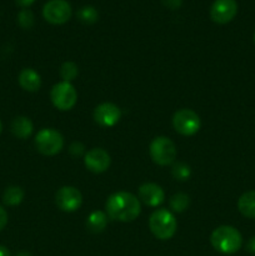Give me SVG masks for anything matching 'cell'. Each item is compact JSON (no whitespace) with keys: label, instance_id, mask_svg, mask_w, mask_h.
Instances as JSON below:
<instances>
[{"label":"cell","instance_id":"cell-1","mask_svg":"<svg viewBox=\"0 0 255 256\" xmlns=\"http://www.w3.org/2000/svg\"><path fill=\"white\" fill-rule=\"evenodd\" d=\"M105 209L110 219L122 222H134L142 212L140 200L128 192H119L110 195L105 204Z\"/></svg>","mask_w":255,"mask_h":256},{"label":"cell","instance_id":"cell-2","mask_svg":"<svg viewBox=\"0 0 255 256\" xmlns=\"http://www.w3.org/2000/svg\"><path fill=\"white\" fill-rule=\"evenodd\" d=\"M210 242L216 252L225 255L235 254L242 248V238L239 230L230 225H222L212 232Z\"/></svg>","mask_w":255,"mask_h":256},{"label":"cell","instance_id":"cell-3","mask_svg":"<svg viewBox=\"0 0 255 256\" xmlns=\"http://www.w3.org/2000/svg\"><path fill=\"white\" fill-rule=\"evenodd\" d=\"M150 232L160 240L172 239L178 229V222L174 214L168 209H158L150 215Z\"/></svg>","mask_w":255,"mask_h":256},{"label":"cell","instance_id":"cell-4","mask_svg":"<svg viewBox=\"0 0 255 256\" xmlns=\"http://www.w3.org/2000/svg\"><path fill=\"white\" fill-rule=\"evenodd\" d=\"M35 148L38 152L46 156H52L62 152L64 148V138L58 130L45 128L35 135Z\"/></svg>","mask_w":255,"mask_h":256},{"label":"cell","instance_id":"cell-5","mask_svg":"<svg viewBox=\"0 0 255 256\" xmlns=\"http://www.w3.org/2000/svg\"><path fill=\"white\" fill-rule=\"evenodd\" d=\"M149 154L152 162L162 166L172 164L176 158V146L166 136H158L152 142L149 148Z\"/></svg>","mask_w":255,"mask_h":256},{"label":"cell","instance_id":"cell-6","mask_svg":"<svg viewBox=\"0 0 255 256\" xmlns=\"http://www.w3.org/2000/svg\"><path fill=\"white\" fill-rule=\"evenodd\" d=\"M50 99L54 106L62 112L72 109L78 102V92L70 82H62L52 86Z\"/></svg>","mask_w":255,"mask_h":256},{"label":"cell","instance_id":"cell-7","mask_svg":"<svg viewBox=\"0 0 255 256\" xmlns=\"http://www.w3.org/2000/svg\"><path fill=\"white\" fill-rule=\"evenodd\" d=\"M199 115L192 109H180L172 116V126L184 136H192L200 130Z\"/></svg>","mask_w":255,"mask_h":256},{"label":"cell","instance_id":"cell-8","mask_svg":"<svg viewBox=\"0 0 255 256\" xmlns=\"http://www.w3.org/2000/svg\"><path fill=\"white\" fill-rule=\"evenodd\" d=\"M72 14V6L66 0H49L42 8V16L52 25L65 24Z\"/></svg>","mask_w":255,"mask_h":256},{"label":"cell","instance_id":"cell-9","mask_svg":"<svg viewBox=\"0 0 255 256\" xmlns=\"http://www.w3.org/2000/svg\"><path fill=\"white\" fill-rule=\"evenodd\" d=\"M55 202H56V206L59 208L62 212H76L82 204V195L76 188L62 186L56 192V195H55Z\"/></svg>","mask_w":255,"mask_h":256},{"label":"cell","instance_id":"cell-10","mask_svg":"<svg viewBox=\"0 0 255 256\" xmlns=\"http://www.w3.org/2000/svg\"><path fill=\"white\" fill-rule=\"evenodd\" d=\"M238 14V4L235 0H215L210 9V18L216 24H228Z\"/></svg>","mask_w":255,"mask_h":256},{"label":"cell","instance_id":"cell-11","mask_svg":"<svg viewBox=\"0 0 255 256\" xmlns=\"http://www.w3.org/2000/svg\"><path fill=\"white\" fill-rule=\"evenodd\" d=\"M95 122L102 128H110L114 126L122 118V110L118 105L112 104V102H102V104L98 105L94 110Z\"/></svg>","mask_w":255,"mask_h":256},{"label":"cell","instance_id":"cell-12","mask_svg":"<svg viewBox=\"0 0 255 256\" xmlns=\"http://www.w3.org/2000/svg\"><path fill=\"white\" fill-rule=\"evenodd\" d=\"M110 162H112L110 155L102 148H94V149L89 150L84 159L86 169L95 174L106 172L110 166Z\"/></svg>","mask_w":255,"mask_h":256},{"label":"cell","instance_id":"cell-13","mask_svg":"<svg viewBox=\"0 0 255 256\" xmlns=\"http://www.w3.org/2000/svg\"><path fill=\"white\" fill-rule=\"evenodd\" d=\"M165 199L164 190L154 182H146L139 188V200L148 206H159Z\"/></svg>","mask_w":255,"mask_h":256},{"label":"cell","instance_id":"cell-14","mask_svg":"<svg viewBox=\"0 0 255 256\" xmlns=\"http://www.w3.org/2000/svg\"><path fill=\"white\" fill-rule=\"evenodd\" d=\"M19 84L24 90L30 92H35L42 86V78L34 69L25 68L19 74Z\"/></svg>","mask_w":255,"mask_h":256},{"label":"cell","instance_id":"cell-15","mask_svg":"<svg viewBox=\"0 0 255 256\" xmlns=\"http://www.w3.org/2000/svg\"><path fill=\"white\" fill-rule=\"evenodd\" d=\"M34 125L26 116H16L12 122V132L19 139H28L32 134Z\"/></svg>","mask_w":255,"mask_h":256},{"label":"cell","instance_id":"cell-16","mask_svg":"<svg viewBox=\"0 0 255 256\" xmlns=\"http://www.w3.org/2000/svg\"><path fill=\"white\" fill-rule=\"evenodd\" d=\"M238 209L240 214L249 219H255V190L246 192L238 200Z\"/></svg>","mask_w":255,"mask_h":256},{"label":"cell","instance_id":"cell-17","mask_svg":"<svg viewBox=\"0 0 255 256\" xmlns=\"http://www.w3.org/2000/svg\"><path fill=\"white\" fill-rule=\"evenodd\" d=\"M108 224V215L104 212H92L86 219V228L94 234L104 232Z\"/></svg>","mask_w":255,"mask_h":256},{"label":"cell","instance_id":"cell-18","mask_svg":"<svg viewBox=\"0 0 255 256\" xmlns=\"http://www.w3.org/2000/svg\"><path fill=\"white\" fill-rule=\"evenodd\" d=\"M24 199V192L20 186H9L2 194V202L9 206H16Z\"/></svg>","mask_w":255,"mask_h":256},{"label":"cell","instance_id":"cell-19","mask_svg":"<svg viewBox=\"0 0 255 256\" xmlns=\"http://www.w3.org/2000/svg\"><path fill=\"white\" fill-rule=\"evenodd\" d=\"M170 208H172L174 212H182L185 209H188L190 204V199L186 194H182V192H178V194L172 195L170 198Z\"/></svg>","mask_w":255,"mask_h":256},{"label":"cell","instance_id":"cell-20","mask_svg":"<svg viewBox=\"0 0 255 256\" xmlns=\"http://www.w3.org/2000/svg\"><path fill=\"white\" fill-rule=\"evenodd\" d=\"M78 19L82 22V24H94L95 22L99 18V14H98V10L92 6H82V9L78 12L76 14Z\"/></svg>","mask_w":255,"mask_h":256},{"label":"cell","instance_id":"cell-21","mask_svg":"<svg viewBox=\"0 0 255 256\" xmlns=\"http://www.w3.org/2000/svg\"><path fill=\"white\" fill-rule=\"evenodd\" d=\"M79 74V69H78V65L72 62H65L64 64L60 66V76L62 78V80L66 82H72L75 78Z\"/></svg>","mask_w":255,"mask_h":256},{"label":"cell","instance_id":"cell-22","mask_svg":"<svg viewBox=\"0 0 255 256\" xmlns=\"http://www.w3.org/2000/svg\"><path fill=\"white\" fill-rule=\"evenodd\" d=\"M18 22L22 29H30L34 25V14H32V10L22 9L18 14Z\"/></svg>","mask_w":255,"mask_h":256},{"label":"cell","instance_id":"cell-23","mask_svg":"<svg viewBox=\"0 0 255 256\" xmlns=\"http://www.w3.org/2000/svg\"><path fill=\"white\" fill-rule=\"evenodd\" d=\"M172 176L176 180H188L190 176V168L189 165L182 164V162H178V164L174 165L172 168Z\"/></svg>","mask_w":255,"mask_h":256},{"label":"cell","instance_id":"cell-24","mask_svg":"<svg viewBox=\"0 0 255 256\" xmlns=\"http://www.w3.org/2000/svg\"><path fill=\"white\" fill-rule=\"evenodd\" d=\"M162 2L165 8H168V9L176 10L182 6V0H162Z\"/></svg>","mask_w":255,"mask_h":256},{"label":"cell","instance_id":"cell-25","mask_svg":"<svg viewBox=\"0 0 255 256\" xmlns=\"http://www.w3.org/2000/svg\"><path fill=\"white\" fill-rule=\"evenodd\" d=\"M8 224V212L2 206H0V232Z\"/></svg>","mask_w":255,"mask_h":256},{"label":"cell","instance_id":"cell-26","mask_svg":"<svg viewBox=\"0 0 255 256\" xmlns=\"http://www.w3.org/2000/svg\"><path fill=\"white\" fill-rule=\"evenodd\" d=\"M35 0H15V2H16L19 6L24 8V9H26V8H29L30 5L34 4Z\"/></svg>","mask_w":255,"mask_h":256},{"label":"cell","instance_id":"cell-27","mask_svg":"<svg viewBox=\"0 0 255 256\" xmlns=\"http://www.w3.org/2000/svg\"><path fill=\"white\" fill-rule=\"evenodd\" d=\"M246 250L249 252H252V254H255V236H252V239H250L249 242H248Z\"/></svg>","mask_w":255,"mask_h":256},{"label":"cell","instance_id":"cell-28","mask_svg":"<svg viewBox=\"0 0 255 256\" xmlns=\"http://www.w3.org/2000/svg\"><path fill=\"white\" fill-rule=\"evenodd\" d=\"M0 256H10V252L8 250V248L0 245Z\"/></svg>","mask_w":255,"mask_h":256},{"label":"cell","instance_id":"cell-29","mask_svg":"<svg viewBox=\"0 0 255 256\" xmlns=\"http://www.w3.org/2000/svg\"><path fill=\"white\" fill-rule=\"evenodd\" d=\"M2 120H0V134H2Z\"/></svg>","mask_w":255,"mask_h":256},{"label":"cell","instance_id":"cell-30","mask_svg":"<svg viewBox=\"0 0 255 256\" xmlns=\"http://www.w3.org/2000/svg\"><path fill=\"white\" fill-rule=\"evenodd\" d=\"M254 42H255V32H254Z\"/></svg>","mask_w":255,"mask_h":256}]
</instances>
